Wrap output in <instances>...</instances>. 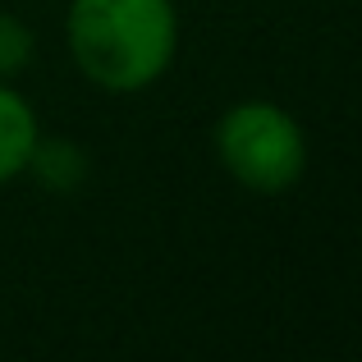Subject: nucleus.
Wrapping results in <instances>:
<instances>
[{
	"label": "nucleus",
	"instance_id": "f03ea898",
	"mask_svg": "<svg viewBox=\"0 0 362 362\" xmlns=\"http://www.w3.org/2000/svg\"><path fill=\"white\" fill-rule=\"evenodd\" d=\"M211 151L221 170L243 193H289L308 170V133L284 106L266 97H247L221 110L211 129Z\"/></svg>",
	"mask_w": 362,
	"mask_h": 362
},
{
	"label": "nucleus",
	"instance_id": "f257e3e1",
	"mask_svg": "<svg viewBox=\"0 0 362 362\" xmlns=\"http://www.w3.org/2000/svg\"><path fill=\"white\" fill-rule=\"evenodd\" d=\"M64 46L78 74L101 92L133 97L170 74L179 55L175 0H69Z\"/></svg>",
	"mask_w": 362,
	"mask_h": 362
},
{
	"label": "nucleus",
	"instance_id": "20e7f679",
	"mask_svg": "<svg viewBox=\"0 0 362 362\" xmlns=\"http://www.w3.org/2000/svg\"><path fill=\"white\" fill-rule=\"evenodd\" d=\"M28 175L42 179L46 188L69 193V188H78L83 179H88V156H83V147L69 142V138H42L37 151H33V160H28Z\"/></svg>",
	"mask_w": 362,
	"mask_h": 362
},
{
	"label": "nucleus",
	"instance_id": "7ed1b4c3",
	"mask_svg": "<svg viewBox=\"0 0 362 362\" xmlns=\"http://www.w3.org/2000/svg\"><path fill=\"white\" fill-rule=\"evenodd\" d=\"M37 142H42V124L37 110L14 83H0V188L28 175Z\"/></svg>",
	"mask_w": 362,
	"mask_h": 362
},
{
	"label": "nucleus",
	"instance_id": "39448f33",
	"mask_svg": "<svg viewBox=\"0 0 362 362\" xmlns=\"http://www.w3.org/2000/svg\"><path fill=\"white\" fill-rule=\"evenodd\" d=\"M33 51H37L33 28L18 14H5V9H0V83H14L18 74L33 64Z\"/></svg>",
	"mask_w": 362,
	"mask_h": 362
}]
</instances>
